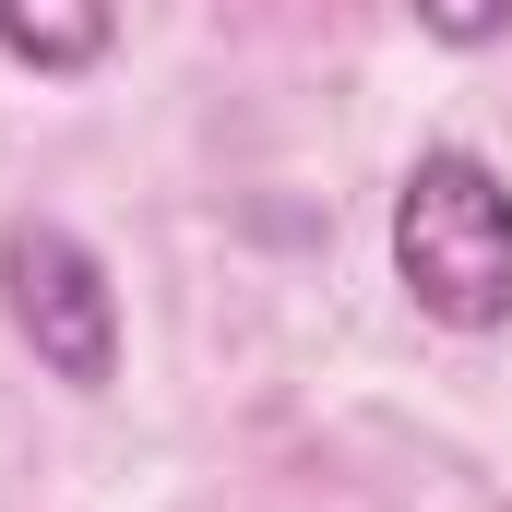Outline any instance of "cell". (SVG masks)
Wrapping results in <instances>:
<instances>
[{"label":"cell","instance_id":"cell-4","mask_svg":"<svg viewBox=\"0 0 512 512\" xmlns=\"http://www.w3.org/2000/svg\"><path fill=\"white\" fill-rule=\"evenodd\" d=\"M417 24L441 48H489V36H512V0H417Z\"/></svg>","mask_w":512,"mask_h":512},{"label":"cell","instance_id":"cell-3","mask_svg":"<svg viewBox=\"0 0 512 512\" xmlns=\"http://www.w3.org/2000/svg\"><path fill=\"white\" fill-rule=\"evenodd\" d=\"M108 36H120V0H0V48H12L24 72H48V84L96 72Z\"/></svg>","mask_w":512,"mask_h":512},{"label":"cell","instance_id":"cell-2","mask_svg":"<svg viewBox=\"0 0 512 512\" xmlns=\"http://www.w3.org/2000/svg\"><path fill=\"white\" fill-rule=\"evenodd\" d=\"M0 310H12V334L48 382H72V393L120 382V298H108V262L72 227H48V215L0 227Z\"/></svg>","mask_w":512,"mask_h":512},{"label":"cell","instance_id":"cell-1","mask_svg":"<svg viewBox=\"0 0 512 512\" xmlns=\"http://www.w3.org/2000/svg\"><path fill=\"white\" fill-rule=\"evenodd\" d=\"M393 274L441 334H489L512 322V191L489 155L429 143L393 191Z\"/></svg>","mask_w":512,"mask_h":512}]
</instances>
